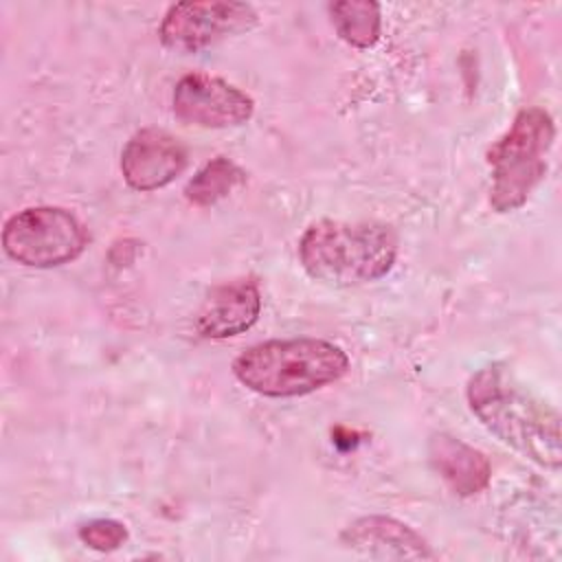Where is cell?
Masks as SVG:
<instances>
[{
  "instance_id": "1",
  "label": "cell",
  "mask_w": 562,
  "mask_h": 562,
  "mask_svg": "<svg viewBox=\"0 0 562 562\" xmlns=\"http://www.w3.org/2000/svg\"><path fill=\"white\" fill-rule=\"evenodd\" d=\"M465 397L470 411L498 441L544 470H560V413L505 367L479 369L468 380Z\"/></svg>"
},
{
  "instance_id": "2",
  "label": "cell",
  "mask_w": 562,
  "mask_h": 562,
  "mask_svg": "<svg viewBox=\"0 0 562 562\" xmlns=\"http://www.w3.org/2000/svg\"><path fill=\"white\" fill-rule=\"evenodd\" d=\"M397 246V235L386 224L321 220L303 233L299 259L314 281L351 288L389 274Z\"/></svg>"
},
{
  "instance_id": "3",
  "label": "cell",
  "mask_w": 562,
  "mask_h": 562,
  "mask_svg": "<svg viewBox=\"0 0 562 562\" xmlns=\"http://www.w3.org/2000/svg\"><path fill=\"white\" fill-rule=\"evenodd\" d=\"M349 371L342 347L323 338H274L241 351L233 362L235 378L266 397H301Z\"/></svg>"
},
{
  "instance_id": "4",
  "label": "cell",
  "mask_w": 562,
  "mask_h": 562,
  "mask_svg": "<svg viewBox=\"0 0 562 562\" xmlns=\"http://www.w3.org/2000/svg\"><path fill=\"white\" fill-rule=\"evenodd\" d=\"M555 125L547 110L522 108L512 127L487 149L492 169L490 206L496 213L520 209L547 173Z\"/></svg>"
},
{
  "instance_id": "5",
  "label": "cell",
  "mask_w": 562,
  "mask_h": 562,
  "mask_svg": "<svg viewBox=\"0 0 562 562\" xmlns=\"http://www.w3.org/2000/svg\"><path fill=\"white\" fill-rule=\"evenodd\" d=\"M2 246L13 261L26 268H57L86 250L88 233L66 209L29 206L4 222Z\"/></svg>"
},
{
  "instance_id": "6",
  "label": "cell",
  "mask_w": 562,
  "mask_h": 562,
  "mask_svg": "<svg viewBox=\"0 0 562 562\" xmlns=\"http://www.w3.org/2000/svg\"><path fill=\"white\" fill-rule=\"evenodd\" d=\"M259 15L248 2L191 0L176 2L162 15L158 37L176 53H198L231 35L250 31Z\"/></svg>"
},
{
  "instance_id": "7",
  "label": "cell",
  "mask_w": 562,
  "mask_h": 562,
  "mask_svg": "<svg viewBox=\"0 0 562 562\" xmlns=\"http://www.w3.org/2000/svg\"><path fill=\"white\" fill-rule=\"evenodd\" d=\"M173 116L204 130H226L250 121L255 101L222 77L189 72L178 79L171 94Z\"/></svg>"
},
{
  "instance_id": "8",
  "label": "cell",
  "mask_w": 562,
  "mask_h": 562,
  "mask_svg": "<svg viewBox=\"0 0 562 562\" xmlns=\"http://www.w3.org/2000/svg\"><path fill=\"white\" fill-rule=\"evenodd\" d=\"M187 147L165 130L143 127L121 151V173L134 191H156L173 182L187 167Z\"/></svg>"
},
{
  "instance_id": "9",
  "label": "cell",
  "mask_w": 562,
  "mask_h": 562,
  "mask_svg": "<svg viewBox=\"0 0 562 562\" xmlns=\"http://www.w3.org/2000/svg\"><path fill=\"white\" fill-rule=\"evenodd\" d=\"M340 542L347 549L380 560H432L430 544L406 522L393 516H362L349 522Z\"/></svg>"
},
{
  "instance_id": "10",
  "label": "cell",
  "mask_w": 562,
  "mask_h": 562,
  "mask_svg": "<svg viewBox=\"0 0 562 562\" xmlns=\"http://www.w3.org/2000/svg\"><path fill=\"white\" fill-rule=\"evenodd\" d=\"M261 314V292L252 279H237L211 288L195 327L204 338L222 340L250 329Z\"/></svg>"
},
{
  "instance_id": "11",
  "label": "cell",
  "mask_w": 562,
  "mask_h": 562,
  "mask_svg": "<svg viewBox=\"0 0 562 562\" xmlns=\"http://www.w3.org/2000/svg\"><path fill=\"white\" fill-rule=\"evenodd\" d=\"M428 459L435 472L459 496H474L490 485V459L465 441L437 432L428 439Z\"/></svg>"
},
{
  "instance_id": "12",
  "label": "cell",
  "mask_w": 562,
  "mask_h": 562,
  "mask_svg": "<svg viewBox=\"0 0 562 562\" xmlns=\"http://www.w3.org/2000/svg\"><path fill=\"white\" fill-rule=\"evenodd\" d=\"M340 40L356 48H371L382 33L380 4L373 0H336L327 7Z\"/></svg>"
},
{
  "instance_id": "13",
  "label": "cell",
  "mask_w": 562,
  "mask_h": 562,
  "mask_svg": "<svg viewBox=\"0 0 562 562\" xmlns=\"http://www.w3.org/2000/svg\"><path fill=\"white\" fill-rule=\"evenodd\" d=\"M244 182L246 173L241 167L224 156H215L187 182L184 198L193 206H211L231 195Z\"/></svg>"
},
{
  "instance_id": "14",
  "label": "cell",
  "mask_w": 562,
  "mask_h": 562,
  "mask_svg": "<svg viewBox=\"0 0 562 562\" xmlns=\"http://www.w3.org/2000/svg\"><path fill=\"white\" fill-rule=\"evenodd\" d=\"M79 538L94 551H114L127 540V529L123 522L112 518H97L79 527Z\"/></svg>"
}]
</instances>
